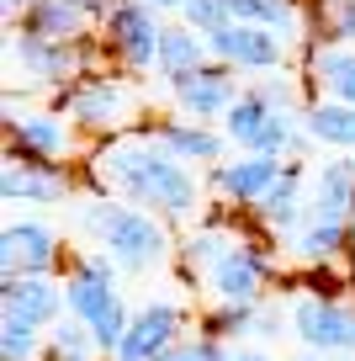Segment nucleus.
<instances>
[{"label":"nucleus","instance_id":"nucleus-1","mask_svg":"<svg viewBox=\"0 0 355 361\" xmlns=\"http://www.w3.org/2000/svg\"><path fill=\"white\" fill-rule=\"evenodd\" d=\"M96 192H117L123 202L149 207L159 218H197L201 180L191 165H180L154 133H123L90 149L85 159Z\"/></svg>","mask_w":355,"mask_h":361},{"label":"nucleus","instance_id":"nucleus-2","mask_svg":"<svg viewBox=\"0 0 355 361\" xmlns=\"http://www.w3.org/2000/svg\"><path fill=\"white\" fill-rule=\"evenodd\" d=\"M75 224L96 239V250H106V255L123 271H133V276L159 271L170 255H175L165 218L149 213V207H133V202H111L106 192L80 197L75 202Z\"/></svg>","mask_w":355,"mask_h":361},{"label":"nucleus","instance_id":"nucleus-3","mask_svg":"<svg viewBox=\"0 0 355 361\" xmlns=\"http://www.w3.org/2000/svg\"><path fill=\"white\" fill-rule=\"evenodd\" d=\"M138 106H144V90H138V80L106 75V69H96V75H85L80 85L58 90V112H69V123H75L80 133H96L101 144H106V138L133 133Z\"/></svg>","mask_w":355,"mask_h":361},{"label":"nucleus","instance_id":"nucleus-4","mask_svg":"<svg viewBox=\"0 0 355 361\" xmlns=\"http://www.w3.org/2000/svg\"><path fill=\"white\" fill-rule=\"evenodd\" d=\"M6 59H11V69L27 75V85H54V90H69L101 69L96 37H85V43H48V37L27 32V27L6 32Z\"/></svg>","mask_w":355,"mask_h":361},{"label":"nucleus","instance_id":"nucleus-5","mask_svg":"<svg viewBox=\"0 0 355 361\" xmlns=\"http://www.w3.org/2000/svg\"><path fill=\"white\" fill-rule=\"evenodd\" d=\"M101 48L117 59L123 75H149L159 69V43H165V22L149 0H117L101 22Z\"/></svg>","mask_w":355,"mask_h":361},{"label":"nucleus","instance_id":"nucleus-6","mask_svg":"<svg viewBox=\"0 0 355 361\" xmlns=\"http://www.w3.org/2000/svg\"><path fill=\"white\" fill-rule=\"evenodd\" d=\"M64 303H69V314H75L80 324L101 340V350H106V356H117L127 324H133V308L123 303L117 282H106V276H90V271L69 266V276H64Z\"/></svg>","mask_w":355,"mask_h":361},{"label":"nucleus","instance_id":"nucleus-7","mask_svg":"<svg viewBox=\"0 0 355 361\" xmlns=\"http://www.w3.org/2000/svg\"><path fill=\"white\" fill-rule=\"evenodd\" d=\"M276 276V255L260 250L255 239H239L233 250H223L207 271H201V293L218 303H266V287Z\"/></svg>","mask_w":355,"mask_h":361},{"label":"nucleus","instance_id":"nucleus-8","mask_svg":"<svg viewBox=\"0 0 355 361\" xmlns=\"http://www.w3.org/2000/svg\"><path fill=\"white\" fill-rule=\"evenodd\" d=\"M287 329L297 335L302 350H318V356H355V303H344V298H318V293L292 298Z\"/></svg>","mask_w":355,"mask_h":361},{"label":"nucleus","instance_id":"nucleus-9","mask_svg":"<svg viewBox=\"0 0 355 361\" xmlns=\"http://www.w3.org/2000/svg\"><path fill=\"white\" fill-rule=\"evenodd\" d=\"M207 48H212V64L260 80V75H281L297 43H287L281 32H266V27L228 22V27H218V32H207Z\"/></svg>","mask_w":355,"mask_h":361},{"label":"nucleus","instance_id":"nucleus-10","mask_svg":"<svg viewBox=\"0 0 355 361\" xmlns=\"http://www.w3.org/2000/svg\"><path fill=\"white\" fill-rule=\"evenodd\" d=\"M75 144H80V128L69 123L64 112H48V106H37V112H27V106H22V112H16V106L6 102V154L69 165Z\"/></svg>","mask_w":355,"mask_h":361},{"label":"nucleus","instance_id":"nucleus-11","mask_svg":"<svg viewBox=\"0 0 355 361\" xmlns=\"http://www.w3.org/2000/svg\"><path fill=\"white\" fill-rule=\"evenodd\" d=\"M64 266V234L43 218H11L0 228V271L6 276H54Z\"/></svg>","mask_w":355,"mask_h":361},{"label":"nucleus","instance_id":"nucleus-12","mask_svg":"<svg viewBox=\"0 0 355 361\" xmlns=\"http://www.w3.org/2000/svg\"><path fill=\"white\" fill-rule=\"evenodd\" d=\"M186 324H191V314L180 298H149L144 308H133V324H127L111 361H159L170 345L186 340Z\"/></svg>","mask_w":355,"mask_h":361},{"label":"nucleus","instance_id":"nucleus-13","mask_svg":"<svg viewBox=\"0 0 355 361\" xmlns=\"http://www.w3.org/2000/svg\"><path fill=\"white\" fill-rule=\"evenodd\" d=\"M0 197H6V202H32V207L69 202V197H75V170L48 165V159L6 154V165H0Z\"/></svg>","mask_w":355,"mask_h":361},{"label":"nucleus","instance_id":"nucleus-14","mask_svg":"<svg viewBox=\"0 0 355 361\" xmlns=\"http://www.w3.org/2000/svg\"><path fill=\"white\" fill-rule=\"evenodd\" d=\"M308 218L355 228V154L308 165Z\"/></svg>","mask_w":355,"mask_h":361},{"label":"nucleus","instance_id":"nucleus-15","mask_svg":"<svg viewBox=\"0 0 355 361\" xmlns=\"http://www.w3.org/2000/svg\"><path fill=\"white\" fill-rule=\"evenodd\" d=\"M64 314H69L64 276H6L0 282V319H22V324L54 329Z\"/></svg>","mask_w":355,"mask_h":361},{"label":"nucleus","instance_id":"nucleus-16","mask_svg":"<svg viewBox=\"0 0 355 361\" xmlns=\"http://www.w3.org/2000/svg\"><path fill=\"white\" fill-rule=\"evenodd\" d=\"M244 96V85L233 80V69L223 64H207L197 69L191 80H180L175 85V102H180V117H191V123H207V128H223V117L233 112V102Z\"/></svg>","mask_w":355,"mask_h":361},{"label":"nucleus","instance_id":"nucleus-17","mask_svg":"<svg viewBox=\"0 0 355 361\" xmlns=\"http://www.w3.org/2000/svg\"><path fill=\"white\" fill-rule=\"evenodd\" d=\"M281 170H287V159H270V154H244V159H223V165H212V192L223 197L228 207H255L260 197L270 192L281 180Z\"/></svg>","mask_w":355,"mask_h":361},{"label":"nucleus","instance_id":"nucleus-18","mask_svg":"<svg viewBox=\"0 0 355 361\" xmlns=\"http://www.w3.org/2000/svg\"><path fill=\"white\" fill-rule=\"evenodd\" d=\"M249 213H255V224L266 228L270 239H292L302 224H308V170L287 165V170H281V180L260 197L255 207H249Z\"/></svg>","mask_w":355,"mask_h":361},{"label":"nucleus","instance_id":"nucleus-19","mask_svg":"<svg viewBox=\"0 0 355 361\" xmlns=\"http://www.w3.org/2000/svg\"><path fill=\"white\" fill-rule=\"evenodd\" d=\"M144 133H154L159 144H165L180 165H191V170H197V165H223V149H228L223 128L191 123V117H159V123L144 128Z\"/></svg>","mask_w":355,"mask_h":361},{"label":"nucleus","instance_id":"nucleus-20","mask_svg":"<svg viewBox=\"0 0 355 361\" xmlns=\"http://www.w3.org/2000/svg\"><path fill=\"white\" fill-rule=\"evenodd\" d=\"M16 27L48 37V43H85L90 27H96V16L85 11V0H37Z\"/></svg>","mask_w":355,"mask_h":361},{"label":"nucleus","instance_id":"nucleus-21","mask_svg":"<svg viewBox=\"0 0 355 361\" xmlns=\"http://www.w3.org/2000/svg\"><path fill=\"white\" fill-rule=\"evenodd\" d=\"M302 69H308V80L329 96V102L355 106V48H344V43H313L308 59H302Z\"/></svg>","mask_w":355,"mask_h":361},{"label":"nucleus","instance_id":"nucleus-22","mask_svg":"<svg viewBox=\"0 0 355 361\" xmlns=\"http://www.w3.org/2000/svg\"><path fill=\"white\" fill-rule=\"evenodd\" d=\"M207 64H212L207 37L191 32L186 22H180V27H165V43H159V69H154V75H165L170 90H175L180 80H191L197 69H207Z\"/></svg>","mask_w":355,"mask_h":361},{"label":"nucleus","instance_id":"nucleus-23","mask_svg":"<svg viewBox=\"0 0 355 361\" xmlns=\"http://www.w3.org/2000/svg\"><path fill=\"white\" fill-rule=\"evenodd\" d=\"M276 112H287V106L266 102L255 85H244V96H239V102H233V112L223 117V138H228L233 149L255 154V144L266 138V128H270V117H276Z\"/></svg>","mask_w":355,"mask_h":361},{"label":"nucleus","instance_id":"nucleus-24","mask_svg":"<svg viewBox=\"0 0 355 361\" xmlns=\"http://www.w3.org/2000/svg\"><path fill=\"white\" fill-rule=\"evenodd\" d=\"M308 138L318 149H334V154H355V106L344 102H329V96H318V102H308Z\"/></svg>","mask_w":355,"mask_h":361},{"label":"nucleus","instance_id":"nucleus-25","mask_svg":"<svg viewBox=\"0 0 355 361\" xmlns=\"http://www.w3.org/2000/svg\"><path fill=\"white\" fill-rule=\"evenodd\" d=\"M228 11H233V22L281 32L287 43H302V32H308V16H302L297 0H228Z\"/></svg>","mask_w":355,"mask_h":361},{"label":"nucleus","instance_id":"nucleus-26","mask_svg":"<svg viewBox=\"0 0 355 361\" xmlns=\"http://www.w3.org/2000/svg\"><path fill=\"white\" fill-rule=\"evenodd\" d=\"M239 239L244 234H233V228H223V224H201L197 234L180 245V271H186V282H201V271H207L223 250H233Z\"/></svg>","mask_w":355,"mask_h":361},{"label":"nucleus","instance_id":"nucleus-27","mask_svg":"<svg viewBox=\"0 0 355 361\" xmlns=\"http://www.w3.org/2000/svg\"><path fill=\"white\" fill-rule=\"evenodd\" d=\"M43 361H111V356L101 350V340L90 335L75 314H64L54 329H48V356Z\"/></svg>","mask_w":355,"mask_h":361},{"label":"nucleus","instance_id":"nucleus-28","mask_svg":"<svg viewBox=\"0 0 355 361\" xmlns=\"http://www.w3.org/2000/svg\"><path fill=\"white\" fill-rule=\"evenodd\" d=\"M308 16H313L318 43L355 48V0H308Z\"/></svg>","mask_w":355,"mask_h":361},{"label":"nucleus","instance_id":"nucleus-29","mask_svg":"<svg viewBox=\"0 0 355 361\" xmlns=\"http://www.w3.org/2000/svg\"><path fill=\"white\" fill-rule=\"evenodd\" d=\"M255 324H260V303H218V308H207V319H201V335L233 345V340L255 335Z\"/></svg>","mask_w":355,"mask_h":361},{"label":"nucleus","instance_id":"nucleus-30","mask_svg":"<svg viewBox=\"0 0 355 361\" xmlns=\"http://www.w3.org/2000/svg\"><path fill=\"white\" fill-rule=\"evenodd\" d=\"M43 356H48V329L0 319V361H43Z\"/></svg>","mask_w":355,"mask_h":361},{"label":"nucleus","instance_id":"nucleus-31","mask_svg":"<svg viewBox=\"0 0 355 361\" xmlns=\"http://www.w3.org/2000/svg\"><path fill=\"white\" fill-rule=\"evenodd\" d=\"M180 22L191 27V32H218V27H228L233 22V11H228V0H186V11H180Z\"/></svg>","mask_w":355,"mask_h":361},{"label":"nucleus","instance_id":"nucleus-32","mask_svg":"<svg viewBox=\"0 0 355 361\" xmlns=\"http://www.w3.org/2000/svg\"><path fill=\"white\" fill-rule=\"evenodd\" d=\"M159 361H228V345H223V340H212V335H186L180 340V345H170L165 356Z\"/></svg>","mask_w":355,"mask_h":361},{"label":"nucleus","instance_id":"nucleus-33","mask_svg":"<svg viewBox=\"0 0 355 361\" xmlns=\"http://www.w3.org/2000/svg\"><path fill=\"white\" fill-rule=\"evenodd\" d=\"M228 361H276V356L260 345H228Z\"/></svg>","mask_w":355,"mask_h":361},{"label":"nucleus","instance_id":"nucleus-34","mask_svg":"<svg viewBox=\"0 0 355 361\" xmlns=\"http://www.w3.org/2000/svg\"><path fill=\"white\" fill-rule=\"evenodd\" d=\"M32 6H37V0H0V11H6V22H11V27L22 22V16L32 11Z\"/></svg>","mask_w":355,"mask_h":361},{"label":"nucleus","instance_id":"nucleus-35","mask_svg":"<svg viewBox=\"0 0 355 361\" xmlns=\"http://www.w3.org/2000/svg\"><path fill=\"white\" fill-rule=\"evenodd\" d=\"M292 361H355V356H318V350H302V356H292Z\"/></svg>","mask_w":355,"mask_h":361},{"label":"nucleus","instance_id":"nucleus-36","mask_svg":"<svg viewBox=\"0 0 355 361\" xmlns=\"http://www.w3.org/2000/svg\"><path fill=\"white\" fill-rule=\"evenodd\" d=\"M154 11H186V0H149Z\"/></svg>","mask_w":355,"mask_h":361},{"label":"nucleus","instance_id":"nucleus-37","mask_svg":"<svg viewBox=\"0 0 355 361\" xmlns=\"http://www.w3.org/2000/svg\"><path fill=\"white\" fill-rule=\"evenodd\" d=\"M350 303H355V255H350Z\"/></svg>","mask_w":355,"mask_h":361}]
</instances>
